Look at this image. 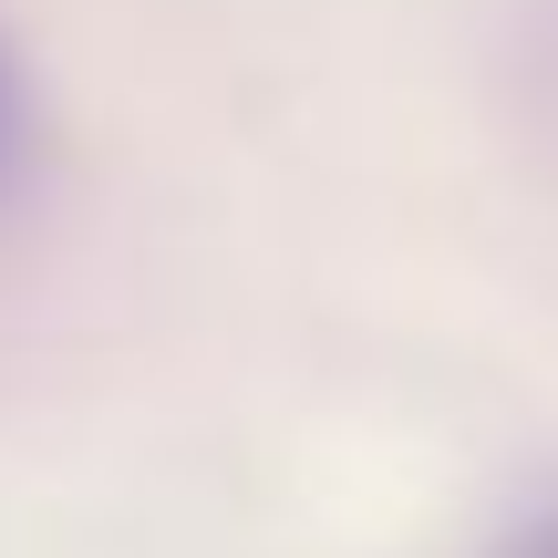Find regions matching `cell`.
Returning <instances> with one entry per match:
<instances>
[{"label": "cell", "mask_w": 558, "mask_h": 558, "mask_svg": "<svg viewBox=\"0 0 558 558\" xmlns=\"http://www.w3.org/2000/svg\"><path fill=\"white\" fill-rule=\"evenodd\" d=\"M32 177V83H21V52L0 41V197Z\"/></svg>", "instance_id": "6da1fadb"}, {"label": "cell", "mask_w": 558, "mask_h": 558, "mask_svg": "<svg viewBox=\"0 0 558 558\" xmlns=\"http://www.w3.org/2000/svg\"><path fill=\"white\" fill-rule=\"evenodd\" d=\"M548 558H558V548H548Z\"/></svg>", "instance_id": "7a4b0ae2"}]
</instances>
